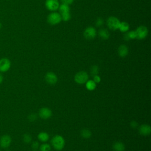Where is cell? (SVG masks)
<instances>
[{
	"instance_id": "34",
	"label": "cell",
	"mask_w": 151,
	"mask_h": 151,
	"mask_svg": "<svg viewBox=\"0 0 151 151\" xmlns=\"http://www.w3.org/2000/svg\"><path fill=\"white\" fill-rule=\"evenodd\" d=\"M34 151H36V150H34Z\"/></svg>"
},
{
	"instance_id": "18",
	"label": "cell",
	"mask_w": 151,
	"mask_h": 151,
	"mask_svg": "<svg viewBox=\"0 0 151 151\" xmlns=\"http://www.w3.org/2000/svg\"><path fill=\"white\" fill-rule=\"evenodd\" d=\"M86 86L88 90H93L96 87V83L93 80H88L86 83Z\"/></svg>"
},
{
	"instance_id": "10",
	"label": "cell",
	"mask_w": 151,
	"mask_h": 151,
	"mask_svg": "<svg viewBox=\"0 0 151 151\" xmlns=\"http://www.w3.org/2000/svg\"><path fill=\"white\" fill-rule=\"evenodd\" d=\"M52 115L51 110L47 107L41 108L39 111V116L41 118L47 119L50 118Z\"/></svg>"
},
{
	"instance_id": "17",
	"label": "cell",
	"mask_w": 151,
	"mask_h": 151,
	"mask_svg": "<svg viewBox=\"0 0 151 151\" xmlns=\"http://www.w3.org/2000/svg\"><path fill=\"white\" fill-rule=\"evenodd\" d=\"M59 11L61 13V14L65 13V12H70V7L68 5L62 4L61 5L59 6Z\"/></svg>"
},
{
	"instance_id": "15",
	"label": "cell",
	"mask_w": 151,
	"mask_h": 151,
	"mask_svg": "<svg viewBox=\"0 0 151 151\" xmlns=\"http://www.w3.org/2000/svg\"><path fill=\"white\" fill-rule=\"evenodd\" d=\"M119 29L122 32H126L129 29V25L126 22H120L119 27Z\"/></svg>"
},
{
	"instance_id": "9",
	"label": "cell",
	"mask_w": 151,
	"mask_h": 151,
	"mask_svg": "<svg viewBox=\"0 0 151 151\" xmlns=\"http://www.w3.org/2000/svg\"><path fill=\"white\" fill-rule=\"evenodd\" d=\"M45 81L50 84H55L57 81V76L52 72H48L45 76Z\"/></svg>"
},
{
	"instance_id": "13",
	"label": "cell",
	"mask_w": 151,
	"mask_h": 151,
	"mask_svg": "<svg viewBox=\"0 0 151 151\" xmlns=\"http://www.w3.org/2000/svg\"><path fill=\"white\" fill-rule=\"evenodd\" d=\"M119 55L122 57H126L128 54V48L126 45L123 44L121 45L118 48Z\"/></svg>"
},
{
	"instance_id": "6",
	"label": "cell",
	"mask_w": 151,
	"mask_h": 151,
	"mask_svg": "<svg viewBox=\"0 0 151 151\" xmlns=\"http://www.w3.org/2000/svg\"><path fill=\"white\" fill-rule=\"evenodd\" d=\"M45 6L48 10L55 11L58 9L60 4L58 0H46Z\"/></svg>"
},
{
	"instance_id": "2",
	"label": "cell",
	"mask_w": 151,
	"mask_h": 151,
	"mask_svg": "<svg viewBox=\"0 0 151 151\" xmlns=\"http://www.w3.org/2000/svg\"><path fill=\"white\" fill-rule=\"evenodd\" d=\"M88 79V74L83 71L78 72L74 76L75 81L80 84H83L86 83Z\"/></svg>"
},
{
	"instance_id": "29",
	"label": "cell",
	"mask_w": 151,
	"mask_h": 151,
	"mask_svg": "<svg viewBox=\"0 0 151 151\" xmlns=\"http://www.w3.org/2000/svg\"><path fill=\"white\" fill-rule=\"evenodd\" d=\"M39 146V143L38 142H34L32 144V147L34 149H37Z\"/></svg>"
},
{
	"instance_id": "33",
	"label": "cell",
	"mask_w": 151,
	"mask_h": 151,
	"mask_svg": "<svg viewBox=\"0 0 151 151\" xmlns=\"http://www.w3.org/2000/svg\"><path fill=\"white\" fill-rule=\"evenodd\" d=\"M1 23H0V28H1Z\"/></svg>"
},
{
	"instance_id": "14",
	"label": "cell",
	"mask_w": 151,
	"mask_h": 151,
	"mask_svg": "<svg viewBox=\"0 0 151 151\" xmlns=\"http://www.w3.org/2000/svg\"><path fill=\"white\" fill-rule=\"evenodd\" d=\"M113 148L114 151H124L125 146L121 142H116L113 144Z\"/></svg>"
},
{
	"instance_id": "4",
	"label": "cell",
	"mask_w": 151,
	"mask_h": 151,
	"mask_svg": "<svg viewBox=\"0 0 151 151\" xmlns=\"http://www.w3.org/2000/svg\"><path fill=\"white\" fill-rule=\"evenodd\" d=\"M120 21L114 17H110L107 21V25L110 29L116 30L119 29L120 25Z\"/></svg>"
},
{
	"instance_id": "11",
	"label": "cell",
	"mask_w": 151,
	"mask_h": 151,
	"mask_svg": "<svg viewBox=\"0 0 151 151\" xmlns=\"http://www.w3.org/2000/svg\"><path fill=\"white\" fill-rule=\"evenodd\" d=\"M11 143V138L8 135H4L0 139V146L2 148L8 147Z\"/></svg>"
},
{
	"instance_id": "5",
	"label": "cell",
	"mask_w": 151,
	"mask_h": 151,
	"mask_svg": "<svg viewBox=\"0 0 151 151\" xmlns=\"http://www.w3.org/2000/svg\"><path fill=\"white\" fill-rule=\"evenodd\" d=\"M136 34V38L139 40L144 39L148 34V30L145 26H140L135 31Z\"/></svg>"
},
{
	"instance_id": "16",
	"label": "cell",
	"mask_w": 151,
	"mask_h": 151,
	"mask_svg": "<svg viewBox=\"0 0 151 151\" xmlns=\"http://www.w3.org/2000/svg\"><path fill=\"white\" fill-rule=\"evenodd\" d=\"M38 139L41 142H47L49 139V135L45 132H41L38 135Z\"/></svg>"
},
{
	"instance_id": "21",
	"label": "cell",
	"mask_w": 151,
	"mask_h": 151,
	"mask_svg": "<svg viewBox=\"0 0 151 151\" xmlns=\"http://www.w3.org/2000/svg\"><path fill=\"white\" fill-rule=\"evenodd\" d=\"M81 135L83 137L86 138V139H88L91 136V133L88 129H83L81 130Z\"/></svg>"
},
{
	"instance_id": "12",
	"label": "cell",
	"mask_w": 151,
	"mask_h": 151,
	"mask_svg": "<svg viewBox=\"0 0 151 151\" xmlns=\"http://www.w3.org/2000/svg\"><path fill=\"white\" fill-rule=\"evenodd\" d=\"M139 133L143 136H148L151 132V128L148 124H142L139 128Z\"/></svg>"
},
{
	"instance_id": "22",
	"label": "cell",
	"mask_w": 151,
	"mask_h": 151,
	"mask_svg": "<svg viewBox=\"0 0 151 151\" xmlns=\"http://www.w3.org/2000/svg\"><path fill=\"white\" fill-rule=\"evenodd\" d=\"M60 15L61 17V19H63L64 21H68L71 18V15H70V12H65V13H64V14H62Z\"/></svg>"
},
{
	"instance_id": "8",
	"label": "cell",
	"mask_w": 151,
	"mask_h": 151,
	"mask_svg": "<svg viewBox=\"0 0 151 151\" xmlns=\"http://www.w3.org/2000/svg\"><path fill=\"white\" fill-rule=\"evenodd\" d=\"M11 67V62L7 58H2L0 60V72H5L8 71Z\"/></svg>"
},
{
	"instance_id": "1",
	"label": "cell",
	"mask_w": 151,
	"mask_h": 151,
	"mask_svg": "<svg viewBox=\"0 0 151 151\" xmlns=\"http://www.w3.org/2000/svg\"><path fill=\"white\" fill-rule=\"evenodd\" d=\"M51 144L55 149L57 150H60L64 147L65 141L61 136L55 135L51 140Z\"/></svg>"
},
{
	"instance_id": "31",
	"label": "cell",
	"mask_w": 151,
	"mask_h": 151,
	"mask_svg": "<svg viewBox=\"0 0 151 151\" xmlns=\"http://www.w3.org/2000/svg\"><path fill=\"white\" fill-rule=\"evenodd\" d=\"M137 123L135 121H132L130 123V125L133 128H136L137 127Z\"/></svg>"
},
{
	"instance_id": "7",
	"label": "cell",
	"mask_w": 151,
	"mask_h": 151,
	"mask_svg": "<svg viewBox=\"0 0 151 151\" xmlns=\"http://www.w3.org/2000/svg\"><path fill=\"white\" fill-rule=\"evenodd\" d=\"M96 35V31L95 28H94L92 27H87L84 32V37L88 40H92L94 38Z\"/></svg>"
},
{
	"instance_id": "30",
	"label": "cell",
	"mask_w": 151,
	"mask_h": 151,
	"mask_svg": "<svg viewBox=\"0 0 151 151\" xmlns=\"http://www.w3.org/2000/svg\"><path fill=\"white\" fill-rule=\"evenodd\" d=\"M37 118V116L35 114H31V115H29V119L31 120V121H34Z\"/></svg>"
},
{
	"instance_id": "26",
	"label": "cell",
	"mask_w": 151,
	"mask_h": 151,
	"mask_svg": "<svg viewBox=\"0 0 151 151\" xmlns=\"http://www.w3.org/2000/svg\"><path fill=\"white\" fill-rule=\"evenodd\" d=\"M93 81L96 83H100L101 81V78L100 76H99L98 75H96L93 76Z\"/></svg>"
},
{
	"instance_id": "32",
	"label": "cell",
	"mask_w": 151,
	"mask_h": 151,
	"mask_svg": "<svg viewBox=\"0 0 151 151\" xmlns=\"http://www.w3.org/2000/svg\"><path fill=\"white\" fill-rule=\"evenodd\" d=\"M2 80H3V77H2V76L0 74V83H2Z\"/></svg>"
},
{
	"instance_id": "28",
	"label": "cell",
	"mask_w": 151,
	"mask_h": 151,
	"mask_svg": "<svg viewBox=\"0 0 151 151\" xmlns=\"http://www.w3.org/2000/svg\"><path fill=\"white\" fill-rule=\"evenodd\" d=\"M103 21L101 18H98L97 19V21H96V25L97 27L101 26L103 24Z\"/></svg>"
},
{
	"instance_id": "25",
	"label": "cell",
	"mask_w": 151,
	"mask_h": 151,
	"mask_svg": "<svg viewBox=\"0 0 151 151\" xmlns=\"http://www.w3.org/2000/svg\"><path fill=\"white\" fill-rule=\"evenodd\" d=\"M23 140L25 143H29L31 141V137L28 134H25L24 135Z\"/></svg>"
},
{
	"instance_id": "24",
	"label": "cell",
	"mask_w": 151,
	"mask_h": 151,
	"mask_svg": "<svg viewBox=\"0 0 151 151\" xmlns=\"http://www.w3.org/2000/svg\"><path fill=\"white\" fill-rule=\"evenodd\" d=\"M90 71H91V74L92 76H94L97 75V74L99 73V68H98L97 66H96V65L92 66L91 68Z\"/></svg>"
},
{
	"instance_id": "20",
	"label": "cell",
	"mask_w": 151,
	"mask_h": 151,
	"mask_svg": "<svg viewBox=\"0 0 151 151\" xmlns=\"http://www.w3.org/2000/svg\"><path fill=\"white\" fill-rule=\"evenodd\" d=\"M136 38V34L135 31H131L124 35V39L129 40L130 39H134Z\"/></svg>"
},
{
	"instance_id": "27",
	"label": "cell",
	"mask_w": 151,
	"mask_h": 151,
	"mask_svg": "<svg viewBox=\"0 0 151 151\" xmlns=\"http://www.w3.org/2000/svg\"><path fill=\"white\" fill-rule=\"evenodd\" d=\"M74 0H61V1L62 2L63 4H67V5H70V4H71L73 3Z\"/></svg>"
},
{
	"instance_id": "19",
	"label": "cell",
	"mask_w": 151,
	"mask_h": 151,
	"mask_svg": "<svg viewBox=\"0 0 151 151\" xmlns=\"http://www.w3.org/2000/svg\"><path fill=\"white\" fill-rule=\"evenodd\" d=\"M99 35L102 39L106 40L109 37V32L106 29H101L99 31Z\"/></svg>"
},
{
	"instance_id": "23",
	"label": "cell",
	"mask_w": 151,
	"mask_h": 151,
	"mask_svg": "<svg viewBox=\"0 0 151 151\" xmlns=\"http://www.w3.org/2000/svg\"><path fill=\"white\" fill-rule=\"evenodd\" d=\"M40 149L41 151H50L51 149V146L47 143H44L40 146Z\"/></svg>"
},
{
	"instance_id": "3",
	"label": "cell",
	"mask_w": 151,
	"mask_h": 151,
	"mask_svg": "<svg viewBox=\"0 0 151 151\" xmlns=\"http://www.w3.org/2000/svg\"><path fill=\"white\" fill-rule=\"evenodd\" d=\"M61 20V15L57 12H52L50 14L47 18V21L51 25L58 24Z\"/></svg>"
}]
</instances>
